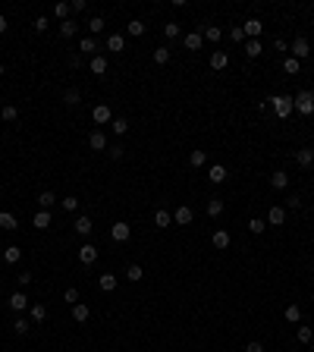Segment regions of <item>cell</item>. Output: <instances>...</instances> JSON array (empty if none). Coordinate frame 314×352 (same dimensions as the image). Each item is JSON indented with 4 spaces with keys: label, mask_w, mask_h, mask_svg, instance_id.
<instances>
[{
    "label": "cell",
    "mask_w": 314,
    "mask_h": 352,
    "mask_svg": "<svg viewBox=\"0 0 314 352\" xmlns=\"http://www.w3.org/2000/svg\"><path fill=\"white\" fill-rule=\"evenodd\" d=\"M267 104H270V110H273L280 119L292 117V110H296V101H292L289 95H270V98H267Z\"/></svg>",
    "instance_id": "obj_1"
},
{
    "label": "cell",
    "mask_w": 314,
    "mask_h": 352,
    "mask_svg": "<svg viewBox=\"0 0 314 352\" xmlns=\"http://www.w3.org/2000/svg\"><path fill=\"white\" fill-rule=\"evenodd\" d=\"M292 101H296V110L302 117H311L314 114V91H298Z\"/></svg>",
    "instance_id": "obj_2"
},
{
    "label": "cell",
    "mask_w": 314,
    "mask_h": 352,
    "mask_svg": "<svg viewBox=\"0 0 314 352\" xmlns=\"http://www.w3.org/2000/svg\"><path fill=\"white\" fill-rule=\"evenodd\" d=\"M289 50H292V57H296L298 63H302V60L311 54V44H308V38H296V41L289 44Z\"/></svg>",
    "instance_id": "obj_3"
},
{
    "label": "cell",
    "mask_w": 314,
    "mask_h": 352,
    "mask_svg": "<svg viewBox=\"0 0 314 352\" xmlns=\"http://www.w3.org/2000/svg\"><path fill=\"white\" fill-rule=\"evenodd\" d=\"M29 305H32V302H29V296H25L22 289H16V293L10 296V308L16 311V315H22V311H29Z\"/></svg>",
    "instance_id": "obj_4"
},
{
    "label": "cell",
    "mask_w": 314,
    "mask_h": 352,
    "mask_svg": "<svg viewBox=\"0 0 314 352\" xmlns=\"http://www.w3.org/2000/svg\"><path fill=\"white\" fill-rule=\"evenodd\" d=\"M173 220H176V223H179V227H189V223H192V220H195V211H192V208H189V204H179V208H176V211H173Z\"/></svg>",
    "instance_id": "obj_5"
},
{
    "label": "cell",
    "mask_w": 314,
    "mask_h": 352,
    "mask_svg": "<svg viewBox=\"0 0 314 352\" xmlns=\"http://www.w3.org/2000/svg\"><path fill=\"white\" fill-rule=\"evenodd\" d=\"M242 32H245V38H258V41H261V32H264V22L261 19H245V25H242Z\"/></svg>",
    "instance_id": "obj_6"
},
{
    "label": "cell",
    "mask_w": 314,
    "mask_h": 352,
    "mask_svg": "<svg viewBox=\"0 0 314 352\" xmlns=\"http://www.w3.org/2000/svg\"><path fill=\"white\" fill-rule=\"evenodd\" d=\"M267 223H270V227H283V223H286V208H283V204H270V211H267Z\"/></svg>",
    "instance_id": "obj_7"
},
{
    "label": "cell",
    "mask_w": 314,
    "mask_h": 352,
    "mask_svg": "<svg viewBox=\"0 0 314 352\" xmlns=\"http://www.w3.org/2000/svg\"><path fill=\"white\" fill-rule=\"evenodd\" d=\"M198 32H201V38H204L208 44H217L220 38H223V29H220V25H211V22H208V25H201Z\"/></svg>",
    "instance_id": "obj_8"
},
{
    "label": "cell",
    "mask_w": 314,
    "mask_h": 352,
    "mask_svg": "<svg viewBox=\"0 0 314 352\" xmlns=\"http://www.w3.org/2000/svg\"><path fill=\"white\" fill-rule=\"evenodd\" d=\"M110 236L116 239V242H126V239L132 236V227H129V223H126V220H116V223H113V227H110Z\"/></svg>",
    "instance_id": "obj_9"
},
{
    "label": "cell",
    "mask_w": 314,
    "mask_h": 352,
    "mask_svg": "<svg viewBox=\"0 0 314 352\" xmlns=\"http://www.w3.org/2000/svg\"><path fill=\"white\" fill-rule=\"evenodd\" d=\"M88 145H91V151H107L110 145H107V132L104 129H95L88 135Z\"/></svg>",
    "instance_id": "obj_10"
},
{
    "label": "cell",
    "mask_w": 314,
    "mask_h": 352,
    "mask_svg": "<svg viewBox=\"0 0 314 352\" xmlns=\"http://www.w3.org/2000/svg\"><path fill=\"white\" fill-rule=\"evenodd\" d=\"M79 261H82L85 268H88V264H95V261H98V249H95L91 242H85L82 249H79Z\"/></svg>",
    "instance_id": "obj_11"
},
{
    "label": "cell",
    "mask_w": 314,
    "mask_h": 352,
    "mask_svg": "<svg viewBox=\"0 0 314 352\" xmlns=\"http://www.w3.org/2000/svg\"><path fill=\"white\" fill-rule=\"evenodd\" d=\"M182 44H185V50H201V48H204L201 32H189V35L182 38Z\"/></svg>",
    "instance_id": "obj_12"
},
{
    "label": "cell",
    "mask_w": 314,
    "mask_h": 352,
    "mask_svg": "<svg viewBox=\"0 0 314 352\" xmlns=\"http://www.w3.org/2000/svg\"><path fill=\"white\" fill-rule=\"evenodd\" d=\"M72 230H76L79 236H91V230H95V223H91V217H76V223H72Z\"/></svg>",
    "instance_id": "obj_13"
},
{
    "label": "cell",
    "mask_w": 314,
    "mask_h": 352,
    "mask_svg": "<svg viewBox=\"0 0 314 352\" xmlns=\"http://www.w3.org/2000/svg\"><path fill=\"white\" fill-rule=\"evenodd\" d=\"M261 54H264V44L258 41V38H248V41H245V57H248V60H258Z\"/></svg>",
    "instance_id": "obj_14"
},
{
    "label": "cell",
    "mask_w": 314,
    "mask_h": 352,
    "mask_svg": "<svg viewBox=\"0 0 314 352\" xmlns=\"http://www.w3.org/2000/svg\"><path fill=\"white\" fill-rule=\"evenodd\" d=\"M29 315H32V321H35V324H44V321H48V308H44L41 302H32L29 305Z\"/></svg>",
    "instance_id": "obj_15"
},
{
    "label": "cell",
    "mask_w": 314,
    "mask_h": 352,
    "mask_svg": "<svg viewBox=\"0 0 314 352\" xmlns=\"http://www.w3.org/2000/svg\"><path fill=\"white\" fill-rule=\"evenodd\" d=\"M91 117H95V123H101V126L113 119V114H110V107H107V104H98V107L91 110Z\"/></svg>",
    "instance_id": "obj_16"
},
{
    "label": "cell",
    "mask_w": 314,
    "mask_h": 352,
    "mask_svg": "<svg viewBox=\"0 0 314 352\" xmlns=\"http://www.w3.org/2000/svg\"><path fill=\"white\" fill-rule=\"evenodd\" d=\"M76 35H79V22H76V19L60 22V38H76Z\"/></svg>",
    "instance_id": "obj_17"
},
{
    "label": "cell",
    "mask_w": 314,
    "mask_h": 352,
    "mask_svg": "<svg viewBox=\"0 0 314 352\" xmlns=\"http://www.w3.org/2000/svg\"><path fill=\"white\" fill-rule=\"evenodd\" d=\"M63 104L66 107H79V104H82V91L79 88H66L63 91Z\"/></svg>",
    "instance_id": "obj_18"
},
{
    "label": "cell",
    "mask_w": 314,
    "mask_h": 352,
    "mask_svg": "<svg viewBox=\"0 0 314 352\" xmlns=\"http://www.w3.org/2000/svg\"><path fill=\"white\" fill-rule=\"evenodd\" d=\"M72 318H76L79 324H85V321L91 318V308H88L85 302H76V305H72Z\"/></svg>",
    "instance_id": "obj_19"
},
{
    "label": "cell",
    "mask_w": 314,
    "mask_h": 352,
    "mask_svg": "<svg viewBox=\"0 0 314 352\" xmlns=\"http://www.w3.org/2000/svg\"><path fill=\"white\" fill-rule=\"evenodd\" d=\"M226 63H230V54H226V50H214L211 54V69H226Z\"/></svg>",
    "instance_id": "obj_20"
},
{
    "label": "cell",
    "mask_w": 314,
    "mask_h": 352,
    "mask_svg": "<svg viewBox=\"0 0 314 352\" xmlns=\"http://www.w3.org/2000/svg\"><path fill=\"white\" fill-rule=\"evenodd\" d=\"M296 164H298V167H311V164H314V151L311 148H298L296 151Z\"/></svg>",
    "instance_id": "obj_21"
},
{
    "label": "cell",
    "mask_w": 314,
    "mask_h": 352,
    "mask_svg": "<svg viewBox=\"0 0 314 352\" xmlns=\"http://www.w3.org/2000/svg\"><path fill=\"white\" fill-rule=\"evenodd\" d=\"M170 223H173V214H170V211H164V208H157V211H154V227L166 230Z\"/></svg>",
    "instance_id": "obj_22"
},
{
    "label": "cell",
    "mask_w": 314,
    "mask_h": 352,
    "mask_svg": "<svg viewBox=\"0 0 314 352\" xmlns=\"http://www.w3.org/2000/svg\"><path fill=\"white\" fill-rule=\"evenodd\" d=\"M32 227L35 230H48L50 227V211H38V214L32 217Z\"/></svg>",
    "instance_id": "obj_23"
},
{
    "label": "cell",
    "mask_w": 314,
    "mask_h": 352,
    "mask_svg": "<svg viewBox=\"0 0 314 352\" xmlns=\"http://www.w3.org/2000/svg\"><path fill=\"white\" fill-rule=\"evenodd\" d=\"M283 318H286L289 324H298V321H302V308H298L296 302H292V305H286V308H283Z\"/></svg>",
    "instance_id": "obj_24"
},
{
    "label": "cell",
    "mask_w": 314,
    "mask_h": 352,
    "mask_svg": "<svg viewBox=\"0 0 314 352\" xmlns=\"http://www.w3.org/2000/svg\"><path fill=\"white\" fill-rule=\"evenodd\" d=\"M98 286H101L104 293H113V289H116V277H113L110 270H107V274H101V277H98Z\"/></svg>",
    "instance_id": "obj_25"
},
{
    "label": "cell",
    "mask_w": 314,
    "mask_h": 352,
    "mask_svg": "<svg viewBox=\"0 0 314 352\" xmlns=\"http://www.w3.org/2000/svg\"><path fill=\"white\" fill-rule=\"evenodd\" d=\"M91 72H95V76H104V72H107V57L104 54L91 57Z\"/></svg>",
    "instance_id": "obj_26"
},
{
    "label": "cell",
    "mask_w": 314,
    "mask_h": 352,
    "mask_svg": "<svg viewBox=\"0 0 314 352\" xmlns=\"http://www.w3.org/2000/svg\"><path fill=\"white\" fill-rule=\"evenodd\" d=\"M0 227H3V230H19L16 214H10V211H0Z\"/></svg>",
    "instance_id": "obj_27"
},
{
    "label": "cell",
    "mask_w": 314,
    "mask_h": 352,
    "mask_svg": "<svg viewBox=\"0 0 314 352\" xmlns=\"http://www.w3.org/2000/svg\"><path fill=\"white\" fill-rule=\"evenodd\" d=\"M123 48H126V38H123V35H107V50L119 54Z\"/></svg>",
    "instance_id": "obj_28"
},
{
    "label": "cell",
    "mask_w": 314,
    "mask_h": 352,
    "mask_svg": "<svg viewBox=\"0 0 314 352\" xmlns=\"http://www.w3.org/2000/svg\"><path fill=\"white\" fill-rule=\"evenodd\" d=\"M19 258H22V249H19V245H6L3 249V261L6 264H16Z\"/></svg>",
    "instance_id": "obj_29"
},
{
    "label": "cell",
    "mask_w": 314,
    "mask_h": 352,
    "mask_svg": "<svg viewBox=\"0 0 314 352\" xmlns=\"http://www.w3.org/2000/svg\"><path fill=\"white\" fill-rule=\"evenodd\" d=\"M50 13H53V19H57V22H66L72 10H69V3H53V10H50Z\"/></svg>",
    "instance_id": "obj_30"
},
{
    "label": "cell",
    "mask_w": 314,
    "mask_h": 352,
    "mask_svg": "<svg viewBox=\"0 0 314 352\" xmlns=\"http://www.w3.org/2000/svg\"><path fill=\"white\" fill-rule=\"evenodd\" d=\"M270 185H273V189H286V185H289V173H283V170L270 173Z\"/></svg>",
    "instance_id": "obj_31"
},
{
    "label": "cell",
    "mask_w": 314,
    "mask_h": 352,
    "mask_svg": "<svg viewBox=\"0 0 314 352\" xmlns=\"http://www.w3.org/2000/svg\"><path fill=\"white\" fill-rule=\"evenodd\" d=\"M208 179H211L214 185H220V183L226 179V167H220V164H217V167H211V170H208Z\"/></svg>",
    "instance_id": "obj_32"
},
{
    "label": "cell",
    "mask_w": 314,
    "mask_h": 352,
    "mask_svg": "<svg viewBox=\"0 0 314 352\" xmlns=\"http://www.w3.org/2000/svg\"><path fill=\"white\" fill-rule=\"evenodd\" d=\"M38 204H41V211H50L53 204H57V195H53V192H41V195H38Z\"/></svg>",
    "instance_id": "obj_33"
},
{
    "label": "cell",
    "mask_w": 314,
    "mask_h": 352,
    "mask_svg": "<svg viewBox=\"0 0 314 352\" xmlns=\"http://www.w3.org/2000/svg\"><path fill=\"white\" fill-rule=\"evenodd\" d=\"M214 249H230V233H226V230H217V233H214Z\"/></svg>",
    "instance_id": "obj_34"
},
{
    "label": "cell",
    "mask_w": 314,
    "mask_h": 352,
    "mask_svg": "<svg viewBox=\"0 0 314 352\" xmlns=\"http://www.w3.org/2000/svg\"><path fill=\"white\" fill-rule=\"evenodd\" d=\"M126 277H129L132 283L145 280V270H142V264H129V268H126Z\"/></svg>",
    "instance_id": "obj_35"
},
{
    "label": "cell",
    "mask_w": 314,
    "mask_h": 352,
    "mask_svg": "<svg viewBox=\"0 0 314 352\" xmlns=\"http://www.w3.org/2000/svg\"><path fill=\"white\" fill-rule=\"evenodd\" d=\"M126 32H129L132 38H142L145 35V22H142V19H132V22L126 25Z\"/></svg>",
    "instance_id": "obj_36"
},
{
    "label": "cell",
    "mask_w": 314,
    "mask_h": 352,
    "mask_svg": "<svg viewBox=\"0 0 314 352\" xmlns=\"http://www.w3.org/2000/svg\"><path fill=\"white\" fill-rule=\"evenodd\" d=\"M79 50H82V54H98V41H95L91 35H85L82 44H79Z\"/></svg>",
    "instance_id": "obj_37"
},
{
    "label": "cell",
    "mask_w": 314,
    "mask_h": 352,
    "mask_svg": "<svg viewBox=\"0 0 314 352\" xmlns=\"http://www.w3.org/2000/svg\"><path fill=\"white\" fill-rule=\"evenodd\" d=\"M13 330H16L19 336H25L32 330V321H29V318H16V321H13Z\"/></svg>",
    "instance_id": "obj_38"
},
{
    "label": "cell",
    "mask_w": 314,
    "mask_h": 352,
    "mask_svg": "<svg viewBox=\"0 0 314 352\" xmlns=\"http://www.w3.org/2000/svg\"><path fill=\"white\" fill-rule=\"evenodd\" d=\"M110 129L116 132V135H126V132H129V123H126L123 117H113V119H110Z\"/></svg>",
    "instance_id": "obj_39"
},
{
    "label": "cell",
    "mask_w": 314,
    "mask_h": 352,
    "mask_svg": "<svg viewBox=\"0 0 314 352\" xmlns=\"http://www.w3.org/2000/svg\"><path fill=\"white\" fill-rule=\"evenodd\" d=\"M151 57H154L157 66H166V63H170V48H154V54H151Z\"/></svg>",
    "instance_id": "obj_40"
},
{
    "label": "cell",
    "mask_w": 314,
    "mask_h": 352,
    "mask_svg": "<svg viewBox=\"0 0 314 352\" xmlns=\"http://www.w3.org/2000/svg\"><path fill=\"white\" fill-rule=\"evenodd\" d=\"M104 29H107V25H104V16H91L88 19V32H91V35H101Z\"/></svg>",
    "instance_id": "obj_41"
},
{
    "label": "cell",
    "mask_w": 314,
    "mask_h": 352,
    "mask_svg": "<svg viewBox=\"0 0 314 352\" xmlns=\"http://www.w3.org/2000/svg\"><path fill=\"white\" fill-rule=\"evenodd\" d=\"M0 117H3V123H16V119H19V110L13 107V104H3V110H0Z\"/></svg>",
    "instance_id": "obj_42"
},
{
    "label": "cell",
    "mask_w": 314,
    "mask_h": 352,
    "mask_svg": "<svg viewBox=\"0 0 314 352\" xmlns=\"http://www.w3.org/2000/svg\"><path fill=\"white\" fill-rule=\"evenodd\" d=\"M223 214V201L220 198H208V217H220Z\"/></svg>",
    "instance_id": "obj_43"
},
{
    "label": "cell",
    "mask_w": 314,
    "mask_h": 352,
    "mask_svg": "<svg viewBox=\"0 0 314 352\" xmlns=\"http://www.w3.org/2000/svg\"><path fill=\"white\" fill-rule=\"evenodd\" d=\"M189 164H192V167H204V164H208V151H192Z\"/></svg>",
    "instance_id": "obj_44"
},
{
    "label": "cell",
    "mask_w": 314,
    "mask_h": 352,
    "mask_svg": "<svg viewBox=\"0 0 314 352\" xmlns=\"http://www.w3.org/2000/svg\"><path fill=\"white\" fill-rule=\"evenodd\" d=\"M283 69H286V72H289V76H296V72H298V69H302V63H298V60H296V57H283Z\"/></svg>",
    "instance_id": "obj_45"
},
{
    "label": "cell",
    "mask_w": 314,
    "mask_h": 352,
    "mask_svg": "<svg viewBox=\"0 0 314 352\" xmlns=\"http://www.w3.org/2000/svg\"><path fill=\"white\" fill-rule=\"evenodd\" d=\"M248 230H251L255 236H261L264 230H267V220H261V217H251V220H248Z\"/></svg>",
    "instance_id": "obj_46"
},
{
    "label": "cell",
    "mask_w": 314,
    "mask_h": 352,
    "mask_svg": "<svg viewBox=\"0 0 314 352\" xmlns=\"http://www.w3.org/2000/svg\"><path fill=\"white\" fill-rule=\"evenodd\" d=\"M164 35H166V38H179V35H182L179 22H164Z\"/></svg>",
    "instance_id": "obj_47"
},
{
    "label": "cell",
    "mask_w": 314,
    "mask_h": 352,
    "mask_svg": "<svg viewBox=\"0 0 314 352\" xmlns=\"http://www.w3.org/2000/svg\"><path fill=\"white\" fill-rule=\"evenodd\" d=\"M296 336H298V343H311V336H314V330L308 327V324H302V327L296 330Z\"/></svg>",
    "instance_id": "obj_48"
},
{
    "label": "cell",
    "mask_w": 314,
    "mask_h": 352,
    "mask_svg": "<svg viewBox=\"0 0 314 352\" xmlns=\"http://www.w3.org/2000/svg\"><path fill=\"white\" fill-rule=\"evenodd\" d=\"M230 38H232V44H245V41H248V38H245V32H242V25L230 29Z\"/></svg>",
    "instance_id": "obj_49"
},
{
    "label": "cell",
    "mask_w": 314,
    "mask_h": 352,
    "mask_svg": "<svg viewBox=\"0 0 314 352\" xmlns=\"http://www.w3.org/2000/svg\"><path fill=\"white\" fill-rule=\"evenodd\" d=\"M60 204H63V211H79V198L76 195H66Z\"/></svg>",
    "instance_id": "obj_50"
},
{
    "label": "cell",
    "mask_w": 314,
    "mask_h": 352,
    "mask_svg": "<svg viewBox=\"0 0 314 352\" xmlns=\"http://www.w3.org/2000/svg\"><path fill=\"white\" fill-rule=\"evenodd\" d=\"M107 154H110V161H119V157L126 154V148H123V145H110V148H107Z\"/></svg>",
    "instance_id": "obj_51"
},
{
    "label": "cell",
    "mask_w": 314,
    "mask_h": 352,
    "mask_svg": "<svg viewBox=\"0 0 314 352\" xmlns=\"http://www.w3.org/2000/svg\"><path fill=\"white\" fill-rule=\"evenodd\" d=\"M16 283H19V289H25V286L32 283V274H29V270H22V274H16Z\"/></svg>",
    "instance_id": "obj_52"
},
{
    "label": "cell",
    "mask_w": 314,
    "mask_h": 352,
    "mask_svg": "<svg viewBox=\"0 0 314 352\" xmlns=\"http://www.w3.org/2000/svg\"><path fill=\"white\" fill-rule=\"evenodd\" d=\"M69 10H72V13H85V10H88V0H72Z\"/></svg>",
    "instance_id": "obj_53"
},
{
    "label": "cell",
    "mask_w": 314,
    "mask_h": 352,
    "mask_svg": "<svg viewBox=\"0 0 314 352\" xmlns=\"http://www.w3.org/2000/svg\"><path fill=\"white\" fill-rule=\"evenodd\" d=\"M63 299H66L69 305H76V302H79V289H72V286H69V289L63 293Z\"/></svg>",
    "instance_id": "obj_54"
},
{
    "label": "cell",
    "mask_w": 314,
    "mask_h": 352,
    "mask_svg": "<svg viewBox=\"0 0 314 352\" xmlns=\"http://www.w3.org/2000/svg\"><path fill=\"white\" fill-rule=\"evenodd\" d=\"M286 208H302V195H289L286 198Z\"/></svg>",
    "instance_id": "obj_55"
},
{
    "label": "cell",
    "mask_w": 314,
    "mask_h": 352,
    "mask_svg": "<svg viewBox=\"0 0 314 352\" xmlns=\"http://www.w3.org/2000/svg\"><path fill=\"white\" fill-rule=\"evenodd\" d=\"M48 25H50V22H48V16H38V19H35V32H44Z\"/></svg>",
    "instance_id": "obj_56"
},
{
    "label": "cell",
    "mask_w": 314,
    "mask_h": 352,
    "mask_svg": "<svg viewBox=\"0 0 314 352\" xmlns=\"http://www.w3.org/2000/svg\"><path fill=\"white\" fill-rule=\"evenodd\" d=\"M245 352H264V346H261V343H258V340H251L248 346H245Z\"/></svg>",
    "instance_id": "obj_57"
},
{
    "label": "cell",
    "mask_w": 314,
    "mask_h": 352,
    "mask_svg": "<svg viewBox=\"0 0 314 352\" xmlns=\"http://www.w3.org/2000/svg\"><path fill=\"white\" fill-rule=\"evenodd\" d=\"M273 48H277V50H283V54H286V50H289V44H286L283 38H277V41H273Z\"/></svg>",
    "instance_id": "obj_58"
},
{
    "label": "cell",
    "mask_w": 314,
    "mask_h": 352,
    "mask_svg": "<svg viewBox=\"0 0 314 352\" xmlns=\"http://www.w3.org/2000/svg\"><path fill=\"white\" fill-rule=\"evenodd\" d=\"M69 66H72V69H76V66H82V57H79V54H72V57H69Z\"/></svg>",
    "instance_id": "obj_59"
},
{
    "label": "cell",
    "mask_w": 314,
    "mask_h": 352,
    "mask_svg": "<svg viewBox=\"0 0 314 352\" xmlns=\"http://www.w3.org/2000/svg\"><path fill=\"white\" fill-rule=\"evenodd\" d=\"M6 32V16H0V35Z\"/></svg>",
    "instance_id": "obj_60"
},
{
    "label": "cell",
    "mask_w": 314,
    "mask_h": 352,
    "mask_svg": "<svg viewBox=\"0 0 314 352\" xmlns=\"http://www.w3.org/2000/svg\"><path fill=\"white\" fill-rule=\"evenodd\" d=\"M0 76H3V63H0Z\"/></svg>",
    "instance_id": "obj_61"
}]
</instances>
